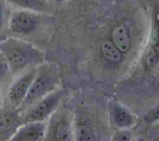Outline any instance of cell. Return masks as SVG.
Returning a JSON list of instances; mask_svg holds the SVG:
<instances>
[{
    "instance_id": "obj_19",
    "label": "cell",
    "mask_w": 159,
    "mask_h": 141,
    "mask_svg": "<svg viewBox=\"0 0 159 141\" xmlns=\"http://www.w3.org/2000/svg\"><path fill=\"white\" fill-rule=\"evenodd\" d=\"M0 106H1V93H0Z\"/></svg>"
},
{
    "instance_id": "obj_10",
    "label": "cell",
    "mask_w": 159,
    "mask_h": 141,
    "mask_svg": "<svg viewBox=\"0 0 159 141\" xmlns=\"http://www.w3.org/2000/svg\"><path fill=\"white\" fill-rule=\"evenodd\" d=\"M112 40L116 47L122 52L126 51L130 44V38L126 29L120 25L115 28L112 32Z\"/></svg>"
},
{
    "instance_id": "obj_6",
    "label": "cell",
    "mask_w": 159,
    "mask_h": 141,
    "mask_svg": "<svg viewBox=\"0 0 159 141\" xmlns=\"http://www.w3.org/2000/svg\"><path fill=\"white\" fill-rule=\"evenodd\" d=\"M47 133V124L30 122L20 125L9 141H43Z\"/></svg>"
},
{
    "instance_id": "obj_1",
    "label": "cell",
    "mask_w": 159,
    "mask_h": 141,
    "mask_svg": "<svg viewBox=\"0 0 159 141\" xmlns=\"http://www.w3.org/2000/svg\"><path fill=\"white\" fill-rule=\"evenodd\" d=\"M0 52L13 76L40 66L45 60L44 55L39 48L24 39L12 36L0 41Z\"/></svg>"
},
{
    "instance_id": "obj_13",
    "label": "cell",
    "mask_w": 159,
    "mask_h": 141,
    "mask_svg": "<svg viewBox=\"0 0 159 141\" xmlns=\"http://www.w3.org/2000/svg\"><path fill=\"white\" fill-rule=\"evenodd\" d=\"M102 50L104 56L111 61H118L121 59L120 51L111 42H104L102 45Z\"/></svg>"
},
{
    "instance_id": "obj_2",
    "label": "cell",
    "mask_w": 159,
    "mask_h": 141,
    "mask_svg": "<svg viewBox=\"0 0 159 141\" xmlns=\"http://www.w3.org/2000/svg\"><path fill=\"white\" fill-rule=\"evenodd\" d=\"M44 14L32 11L15 9L9 14L7 32L12 37L19 39L29 37L42 27Z\"/></svg>"
},
{
    "instance_id": "obj_20",
    "label": "cell",
    "mask_w": 159,
    "mask_h": 141,
    "mask_svg": "<svg viewBox=\"0 0 159 141\" xmlns=\"http://www.w3.org/2000/svg\"><path fill=\"white\" fill-rule=\"evenodd\" d=\"M57 1H61V0H57Z\"/></svg>"
},
{
    "instance_id": "obj_11",
    "label": "cell",
    "mask_w": 159,
    "mask_h": 141,
    "mask_svg": "<svg viewBox=\"0 0 159 141\" xmlns=\"http://www.w3.org/2000/svg\"><path fill=\"white\" fill-rule=\"evenodd\" d=\"M112 117L115 124L119 127H126L131 124L132 117L123 107L116 106L112 109Z\"/></svg>"
},
{
    "instance_id": "obj_3",
    "label": "cell",
    "mask_w": 159,
    "mask_h": 141,
    "mask_svg": "<svg viewBox=\"0 0 159 141\" xmlns=\"http://www.w3.org/2000/svg\"><path fill=\"white\" fill-rule=\"evenodd\" d=\"M55 84L56 79L50 70L47 66L40 65L20 108L25 110L35 104L53 92Z\"/></svg>"
},
{
    "instance_id": "obj_9",
    "label": "cell",
    "mask_w": 159,
    "mask_h": 141,
    "mask_svg": "<svg viewBox=\"0 0 159 141\" xmlns=\"http://www.w3.org/2000/svg\"><path fill=\"white\" fill-rule=\"evenodd\" d=\"M52 138L54 141H71V132L69 124L64 120L55 123L51 129Z\"/></svg>"
},
{
    "instance_id": "obj_7",
    "label": "cell",
    "mask_w": 159,
    "mask_h": 141,
    "mask_svg": "<svg viewBox=\"0 0 159 141\" xmlns=\"http://www.w3.org/2000/svg\"><path fill=\"white\" fill-rule=\"evenodd\" d=\"M20 116L16 110L0 114V134L11 137L21 124ZM9 138V139H10Z\"/></svg>"
},
{
    "instance_id": "obj_8",
    "label": "cell",
    "mask_w": 159,
    "mask_h": 141,
    "mask_svg": "<svg viewBox=\"0 0 159 141\" xmlns=\"http://www.w3.org/2000/svg\"><path fill=\"white\" fill-rule=\"evenodd\" d=\"M16 9H25L45 14L47 8L46 0H6Z\"/></svg>"
},
{
    "instance_id": "obj_16",
    "label": "cell",
    "mask_w": 159,
    "mask_h": 141,
    "mask_svg": "<svg viewBox=\"0 0 159 141\" xmlns=\"http://www.w3.org/2000/svg\"><path fill=\"white\" fill-rule=\"evenodd\" d=\"M131 133L127 130H120L116 132L112 141H130Z\"/></svg>"
},
{
    "instance_id": "obj_18",
    "label": "cell",
    "mask_w": 159,
    "mask_h": 141,
    "mask_svg": "<svg viewBox=\"0 0 159 141\" xmlns=\"http://www.w3.org/2000/svg\"><path fill=\"white\" fill-rule=\"evenodd\" d=\"M136 141H146L143 138H139Z\"/></svg>"
},
{
    "instance_id": "obj_5",
    "label": "cell",
    "mask_w": 159,
    "mask_h": 141,
    "mask_svg": "<svg viewBox=\"0 0 159 141\" xmlns=\"http://www.w3.org/2000/svg\"><path fill=\"white\" fill-rule=\"evenodd\" d=\"M37 68H34L20 75L11 83L7 89V98L15 108L20 106L23 102L30 86L35 78Z\"/></svg>"
},
{
    "instance_id": "obj_14",
    "label": "cell",
    "mask_w": 159,
    "mask_h": 141,
    "mask_svg": "<svg viewBox=\"0 0 159 141\" xmlns=\"http://www.w3.org/2000/svg\"><path fill=\"white\" fill-rule=\"evenodd\" d=\"M76 141H96L94 134L92 129L85 124L79 126L76 130Z\"/></svg>"
},
{
    "instance_id": "obj_12",
    "label": "cell",
    "mask_w": 159,
    "mask_h": 141,
    "mask_svg": "<svg viewBox=\"0 0 159 141\" xmlns=\"http://www.w3.org/2000/svg\"><path fill=\"white\" fill-rule=\"evenodd\" d=\"M6 2V0H0V41L8 37L6 34L10 12L7 11Z\"/></svg>"
},
{
    "instance_id": "obj_4",
    "label": "cell",
    "mask_w": 159,
    "mask_h": 141,
    "mask_svg": "<svg viewBox=\"0 0 159 141\" xmlns=\"http://www.w3.org/2000/svg\"><path fill=\"white\" fill-rule=\"evenodd\" d=\"M60 100L59 93L52 92L39 101L25 109L24 114L20 116L21 121L42 122L48 118L58 107Z\"/></svg>"
},
{
    "instance_id": "obj_15",
    "label": "cell",
    "mask_w": 159,
    "mask_h": 141,
    "mask_svg": "<svg viewBox=\"0 0 159 141\" xmlns=\"http://www.w3.org/2000/svg\"><path fill=\"white\" fill-rule=\"evenodd\" d=\"M13 76L7 61L0 52V84L7 83Z\"/></svg>"
},
{
    "instance_id": "obj_17",
    "label": "cell",
    "mask_w": 159,
    "mask_h": 141,
    "mask_svg": "<svg viewBox=\"0 0 159 141\" xmlns=\"http://www.w3.org/2000/svg\"><path fill=\"white\" fill-rule=\"evenodd\" d=\"M145 119L148 122H154L159 120V106L149 111L145 117Z\"/></svg>"
}]
</instances>
